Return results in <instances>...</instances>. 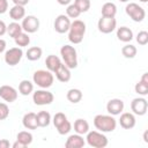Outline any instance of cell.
Returning <instances> with one entry per match:
<instances>
[{
  "instance_id": "cell-1",
  "label": "cell",
  "mask_w": 148,
  "mask_h": 148,
  "mask_svg": "<svg viewBox=\"0 0 148 148\" xmlns=\"http://www.w3.org/2000/svg\"><path fill=\"white\" fill-rule=\"evenodd\" d=\"M94 126L99 132H113L117 126V120L111 114H97L94 118Z\"/></svg>"
},
{
  "instance_id": "cell-2",
  "label": "cell",
  "mask_w": 148,
  "mask_h": 148,
  "mask_svg": "<svg viewBox=\"0 0 148 148\" xmlns=\"http://www.w3.org/2000/svg\"><path fill=\"white\" fill-rule=\"evenodd\" d=\"M68 39L73 44H80L83 40L86 34V23L81 20H74L71 22V27L68 29Z\"/></svg>"
},
{
  "instance_id": "cell-3",
  "label": "cell",
  "mask_w": 148,
  "mask_h": 148,
  "mask_svg": "<svg viewBox=\"0 0 148 148\" xmlns=\"http://www.w3.org/2000/svg\"><path fill=\"white\" fill-rule=\"evenodd\" d=\"M60 54L65 66H67L69 69H74L77 67V53L74 46L68 44L62 45L60 49Z\"/></svg>"
},
{
  "instance_id": "cell-4",
  "label": "cell",
  "mask_w": 148,
  "mask_h": 148,
  "mask_svg": "<svg viewBox=\"0 0 148 148\" xmlns=\"http://www.w3.org/2000/svg\"><path fill=\"white\" fill-rule=\"evenodd\" d=\"M32 80H34V83H36L42 89H47L53 84L54 76H53L52 72H50V71L38 69L34 73Z\"/></svg>"
},
{
  "instance_id": "cell-5",
  "label": "cell",
  "mask_w": 148,
  "mask_h": 148,
  "mask_svg": "<svg viewBox=\"0 0 148 148\" xmlns=\"http://www.w3.org/2000/svg\"><path fill=\"white\" fill-rule=\"evenodd\" d=\"M87 143L92 148H104L108 146V138L99 131H89L87 133Z\"/></svg>"
},
{
  "instance_id": "cell-6",
  "label": "cell",
  "mask_w": 148,
  "mask_h": 148,
  "mask_svg": "<svg viewBox=\"0 0 148 148\" xmlns=\"http://www.w3.org/2000/svg\"><path fill=\"white\" fill-rule=\"evenodd\" d=\"M52 121H53V125H54V127L57 128V131L60 135L68 134L72 130V125H71L69 120L67 119L66 114L62 113V112H57L53 116Z\"/></svg>"
},
{
  "instance_id": "cell-7",
  "label": "cell",
  "mask_w": 148,
  "mask_h": 148,
  "mask_svg": "<svg viewBox=\"0 0 148 148\" xmlns=\"http://www.w3.org/2000/svg\"><path fill=\"white\" fill-rule=\"evenodd\" d=\"M125 12L134 22H141L146 17L145 9L141 6H139L138 3H135V2L127 3L126 7H125Z\"/></svg>"
},
{
  "instance_id": "cell-8",
  "label": "cell",
  "mask_w": 148,
  "mask_h": 148,
  "mask_svg": "<svg viewBox=\"0 0 148 148\" xmlns=\"http://www.w3.org/2000/svg\"><path fill=\"white\" fill-rule=\"evenodd\" d=\"M53 99H54L53 94L46 89L36 90L32 95V101L36 105H49L53 102Z\"/></svg>"
},
{
  "instance_id": "cell-9",
  "label": "cell",
  "mask_w": 148,
  "mask_h": 148,
  "mask_svg": "<svg viewBox=\"0 0 148 148\" xmlns=\"http://www.w3.org/2000/svg\"><path fill=\"white\" fill-rule=\"evenodd\" d=\"M22 57H23V51H22L21 47H18V46L17 47H12V49L6 51L5 61L9 66H15L21 61Z\"/></svg>"
},
{
  "instance_id": "cell-10",
  "label": "cell",
  "mask_w": 148,
  "mask_h": 148,
  "mask_svg": "<svg viewBox=\"0 0 148 148\" xmlns=\"http://www.w3.org/2000/svg\"><path fill=\"white\" fill-rule=\"evenodd\" d=\"M22 29L27 34H34L39 29V20L34 15L24 16L22 20Z\"/></svg>"
},
{
  "instance_id": "cell-11",
  "label": "cell",
  "mask_w": 148,
  "mask_h": 148,
  "mask_svg": "<svg viewBox=\"0 0 148 148\" xmlns=\"http://www.w3.org/2000/svg\"><path fill=\"white\" fill-rule=\"evenodd\" d=\"M117 27V21L114 17H105L102 16L97 22V28L102 34H110Z\"/></svg>"
},
{
  "instance_id": "cell-12",
  "label": "cell",
  "mask_w": 148,
  "mask_h": 148,
  "mask_svg": "<svg viewBox=\"0 0 148 148\" xmlns=\"http://www.w3.org/2000/svg\"><path fill=\"white\" fill-rule=\"evenodd\" d=\"M148 102L143 97H136L131 102V110L136 116H145L147 113Z\"/></svg>"
},
{
  "instance_id": "cell-13",
  "label": "cell",
  "mask_w": 148,
  "mask_h": 148,
  "mask_svg": "<svg viewBox=\"0 0 148 148\" xmlns=\"http://www.w3.org/2000/svg\"><path fill=\"white\" fill-rule=\"evenodd\" d=\"M53 27H54V30L58 32V34H66L71 27V20L67 15L65 14H60L56 17L54 20V23H53Z\"/></svg>"
},
{
  "instance_id": "cell-14",
  "label": "cell",
  "mask_w": 148,
  "mask_h": 148,
  "mask_svg": "<svg viewBox=\"0 0 148 148\" xmlns=\"http://www.w3.org/2000/svg\"><path fill=\"white\" fill-rule=\"evenodd\" d=\"M0 97L8 103H13L17 98V90L12 86H1L0 87Z\"/></svg>"
},
{
  "instance_id": "cell-15",
  "label": "cell",
  "mask_w": 148,
  "mask_h": 148,
  "mask_svg": "<svg viewBox=\"0 0 148 148\" xmlns=\"http://www.w3.org/2000/svg\"><path fill=\"white\" fill-rule=\"evenodd\" d=\"M124 110V102L120 98H112L106 103V111L111 116L120 114Z\"/></svg>"
},
{
  "instance_id": "cell-16",
  "label": "cell",
  "mask_w": 148,
  "mask_h": 148,
  "mask_svg": "<svg viewBox=\"0 0 148 148\" xmlns=\"http://www.w3.org/2000/svg\"><path fill=\"white\" fill-rule=\"evenodd\" d=\"M119 124L125 130H131L135 126L136 124V119H135V116L131 112H124L120 114V118H119Z\"/></svg>"
},
{
  "instance_id": "cell-17",
  "label": "cell",
  "mask_w": 148,
  "mask_h": 148,
  "mask_svg": "<svg viewBox=\"0 0 148 148\" xmlns=\"http://www.w3.org/2000/svg\"><path fill=\"white\" fill-rule=\"evenodd\" d=\"M86 145V141L81 134H72L67 138L65 142L66 148H82Z\"/></svg>"
},
{
  "instance_id": "cell-18",
  "label": "cell",
  "mask_w": 148,
  "mask_h": 148,
  "mask_svg": "<svg viewBox=\"0 0 148 148\" xmlns=\"http://www.w3.org/2000/svg\"><path fill=\"white\" fill-rule=\"evenodd\" d=\"M54 74H56V77L60 81V82H68L69 80H71V76H72V74H71V69L67 67V66H65V64L64 62H61L60 65H59V67L53 72Z\"/></svg>"
},
{
  "instance_id": "cell-19",
  "label": "cell",
  "mask_w": 148,
  "mask_h": 148,
  "mask_svg": "<svg viewBox=\"0 0 148 148\" xmlns=\"http://www.w3.org/2000/svg\"><path fill=\"white\" fill-rule=\"evenodd\" d=\"M22 124L27 130H36L38 127L37 114L35 112H28L22 118Z\"/></svg>"
},
{
  "instance_id": "cell-20",
  "label": "cell",
  "mask_w": 148,
  "mask_h": 148,
  "mask_svg": "<svg viewBox=\"0 0 148 148\" xmlns=\"http://www.w3.org/2000/svg\"><path fill=\"white\" fill-rule=\"evenodd\" d=\"M117 37L120 42L128 43L133 39V31L127 27H120L117 29Z\"/></svg>"
},
{
  "instance_id": "cell-21",
  "label": "cell",
  "mask_w": 148,
  "mask_h": 148,
  "mask_svg": "<svg viewBox=\"0 0 148 148\" xmlns=\"http://www.w3.org/2000/svg\"><path fill=\"white\" fill-rule=\"evenodd\" d=\"M9 16L14 21L23 20V17L25 16V9H24V7L23 6H18V5H14L9 9Z\"/></svg>"
},
{
  "instance_id": "cell-22",
  "label": "cell",
  "mask_w": 148,
  "mask_h": 148,
  "mask_svg": "<svg viewBox=\"0 0 148 148\" xmlns=\"http://www.w3.org/2000/svg\"><path fill=\"white\" fill-rule=\"evenodd\" d=\"M74 131L77 133V134H87L89 132V124L86 119H82V118H79L74 121Z\"/></svg>"
},
{
  "instance_id": "cell-23",
  "label": "cell",
  "mask_w": 148,
  "mask_h": 148,
  "mask_svg": "<svg viewBox=\"0 0 148 148\" xmlns=\"http://www.w3.org/2000/svg\"><path fill=\"white\" fill-rule=\"evenodd\" d=\"M60 64H61L60 58L57 57V56H54V54H50V56H47L46 59H45V65H46V67H47V71H50V72H52V73L59 67Z\"/></svg>"
},
{
  "instance_id": "cell-24",
  "label": "cell",
  "mask_w": 148,
  "mask_h": 148,
  "mask_svg": "<svg viewBox=\"0 0 148 148\" xmlns=\"http://www.w3.org/2000/svg\"><path fill=\"white\" fill-rule=\"evenodd\" d=\"M101 13H102V16H105V17H114L116 14H117V6L113 2H105L102 6Z\"/></svg>"
},
{
  "instance_id": "cell-25",
  "label": "cell",
  "mask_w": 148,
  "mask_h": 148,
  "mask_svg": "<svg viewBox=\"0 0 148 148\" xmlns=\"http://www.w3.org/2000/svg\"><path fill=\"white\" fill-rule=\"evenodd\" d=\"M18 91L23 96H28L34 91V83L29 80H22L18 84Z\"/></svg>"
},
{
  "instance_id": "cell-26",
  "label": "cell",
  "mask_w": 148,
  "mask_h": 148,
  "mask_svg": "<svg viewBox=\"0 0 148 148\" xmlns=\"http://www.w3.org/2000/svg\"><path fill=\"white\" fill-rule=\"evenodd\" d=\"M37 114V123L38 127H46L51 123V114L47 111H39Z\"/></svg>"
},
{
  "instance_id": "cell-27",
  "label": "cell",
  "mask_w": 148,
  "mask_h": 148,
  "mask_svg": "<svg viewBox=\"0 0 148 148\" xmlns=\"http://www.w3.org/2000/svg\"><path fill=\"white\" fill-rule=\"evenodd\" d=\"M42 53H43V50L40 47L32 46V47H29L28 49V51L25 52V57L30 61H36V60H38L42 57Z\"/></svg>"
},
{
  "instance_id": "cell-28",
  "label": "cell",
  "mask_w": 148,
  "mask_h": 148,
  "mask_svg": "<svg viewBox=\"0 0 148 148\" xmlns=\"http://www.w3.org/2000/svg\"><path fill=\"white\" fill-rule=\"evenodd\" d=\"M22 31H23L22 25L20 23H17L16 21H14V22H12L7 25V32L12 38H16Z\"/></svg>"
},
{
  "instance_id": "cell-29",
  "label": "cell",
  "mask_w": 148,
  "mask_h": 148,
  "mask_svg": "<svg viewBox=\"0 0 148 148\" xmlns=\"http://www.w3.org/2000/svg\"><path fill=\"white\" fill-rule=\"evenodd\" d=\"M67 99L71 102V103H79L81 99H82V91L80 89H76V88H72L67 91V95H66Z\"/></svg>"
},
{
  "instance_id": "cell-30",
  "label": "cell",
  "mask_w": 148,
  "mask_h": 148,
  "mask_svg": "<svg viewBox=\"0 0 148 148\" xmlns=\"http://www.w3.org/2000/svg\"><path fill=\"white\" fill-rule=\"evenodd\" d=\"M16 140L20 141L21 143H23L27 147L32 142V134L30 132H28V131H21V132L17 133Z\"/></svg>"
},
{
  "instance_id": "cell-31",
  "label": "cell",
  "mask_w": 148,
  "mask_h": 148,
  "mask_svg": "<svg viewBox=\"0 0 148 148\" xmlns=\"http://www.w3.org/2000/svg\"><path fill=\"white\" fill-rule=\"evenodd\" d=\"M121 53H123V56H124L125 58H127V59H133V58L136 56L138 50H136V47H135L134 45H132V44H126V45H124V46L121 47Z\"/></svg>"
},
{
  "instance_id": "cell-32",
  "label": "cell",
  "mask_w": 148,
  "mask_h": 148,
  "mask_svg": "<svg viewBox=\"0 0 148 148\" xmlns=\"http://www.w3.org/2000/svg\"><path fill=\"white\" fill-rule=\"evenodd\" d=\"M14 40H15V44L18 47H24V46H28L30 44V37L24 31H22L16 38H14Z\"/></svg>"
},
{
  "instance_id": "cell-33",
  "label": "cell",
  "mask_w": 148,
  "mask_h": 148,
  "mask_svg": "<svg viewBox=\"0 0 148 148\" xmlns=\"http://www.w3.org/2000/svg\"><path fill=\"white\" fill-rule=\"evenodd\" d=\"M134 90H135V92H136L138 95H140V96H146V95H148V83L140 80V81L135 84Z\"/></svg>"
},
{
  "instance_id": "cell-34",
  "label": "cell",
  "mask_w": 148,
  "mask_h": 148,
  "mask_svg": "<svg viewBox=\"0 0 148 148\" xmlns=\"http://www.w3.org/2000/svg\"><path fill=\"white\" fill-rule=\"evenodd\" d=\"M81 12L79 10V8L74 5V3H69L66 8V15L69 17V18H77L80 16Z\"/></svg>"
},
{
  "instance_id": "cell-35",
  "label": "cell",
  "mask_w": 148,
  "mask_h": 148,
  "mask_svg": "<svg viewBox=\"0 0 148 148\" xmlns=\"http://www.w3.org/2000/svg\"><path fill=\"white\" fill-rule=\"evenodd\" d=\"M74 5L81 13H86L90 8V0H74Z\"/></svg>"
},
{
  "instance_id": "cell-36",
  "label": "cell",
  "mask_w": 148,
  "mask_h": 148,
  "mask_svg": "<svg viewBox=\"0 0 148 148\" xmlns=\"http://www.w3.org/2000/svg\"><path fill=\"white\" fill-rule=\"evenodd\" d=\"M136 42L139 45H147L148 43V32L146 30H141L136 35Z\"/></svg>"
},
{
  "instance_id": "cell-37",
  "label": "cell",
  "mask_w": 148,
  "mask_h": 148,
  "mask_svg": "<svg viewBox=\"0 0 148 148\" xmlns=\"http://www.w3.org/2000/svg\"><path fill=\"white\" fill-rule=\"evenodd\" d=\"M9 116V109L6 103H0V120H5Z\"/></svg>"
},
{
  "instance_id": "cell-38",
  "label": "cell",
  "mask_w": 148,
  "mask_h": 148,
  "mask_svg": "<svg viewBox=\"0 0 148 148\" xmlns=\"http://www.w3.org/2000/svg\"><path fill=\"white\" fill-rule=\"evenodd\" d=\"M8 9V1L7 0H0V14H5Z\"/></svg>"
},
{
  "instance_id": "cell-39",
  "label": "cell",
  "mask_w": 148,
  "mask_h": 148,
  "mask_svg": "<svg viewBox=\"0 0 148 148\" xmlns=\"http://www.w3.org/2000/svg\"><path fill=\"white\" fill-rule=\"evenodd\" d=\"M6 32H7V25H6V23L3 21L0 20V37L3 36Z\"/></svg>"
},
{
  "instance_id": "cell-40",
  "label": "cell",
  "mask_w": 148,
  "mask_h": 148,
  "mask_svg": "<svg viewBox=\"0 0 148 148\" xmlns=\"http://www.w3.org/2000/svg\"><path fill=\"white\" fill-rule=\"evenodd\" d=\"M10 143L7 139H1L0 140V148H9Z\"/></svg>"
},
{
  "instance_id": "cell-41",
  "label": "cell",
  "mask_w": 148,
  "mask_h": 148,
  "mask_svg": "<svg viewBox=\"0 0 148 148\" xmlns=\"http://www.w3.org/2000/svg\"><path fill=\"white\" fill-rule=\"evenodd\" d=\"M13 2H14V5H18V6H25V5H28L29 3V0H13Z\"/></svg>"
},
{
  "instance_id": "cell-42",
  "label": "cell",
  "mask_w": 148,
  "mask_h": 148,
  "mask_svg": "<svg viewBox=\"0 0 148 148\" xmlns=\"http://www.w3.org/2000/svg\"><path fill=\"white\" fill-rule=\"evenodd\" d=\"M13 148H25V146L23 145V143H21L20 141H15L14 143H13Z\"/></svg>"
},
{
  "instance_id": "cell-43",
  "label": "cell",
  "mask_w": 148,
  "mask_h": 148,
  "mask_svg": "<svg viewBox=\"0 0 148 148\" xmlns=\"http://www.w3.org/2000/svg\"><path fill=\"white\" fill-rule=\"evenodd\" d=\"M6 49V42L3 39H0V53H2Z\"/></svg>"
},
{
  "instance_id": "cell-44",
  "label": "cell",
  "mask_w": 148,
  "mask_h": 148,
  "mask_svg": "<svg viewBox=\"0 0 148 148\" xmlns=\"http://www.w3.org/2000/svg\"><path fill=\"white\" fill-rule=\"evenodd\" d=\"M59 5H62V6H68L71 3L72 0H57Z\"/></svg>"
},
{
  "instance_id": "cell-45",
  "label": "cell",
  "mask_w": 148,
  "mask_h": 148,
  "mask_svg": "<svg viewBox=\"0 0 148 148\" xmlns=\"http://www.w3.org/2000/svg\"><path fill=\"white\" fill-rule=\"evenodd\" d=\"M147 133H148V131H145V133H143V141H145V142H148V139H147Z\"/></svg>"
},
{
  "instance_id": "cell-46",
  "label": "cell",
  "mask_w": 148,
  "mask_h": 148,
  "mask_svg": "<svg viewBox=\"0 0 148 148\" xmlns=\"http://www.w3.org/2000/svg\"><path fill=\"white\" fill-rule=\"evenodd\" d=\"M119 1H120V2H128L130 0H119Z\"/></svg>"
},
{
  "instance_id": "cell-47",
  "label": "cell",
  "mask_w": 148,
  "mask_h": 148,
  "mask_svg": "<svg viewBox=\"0 0 148 148\" xmlns=\"http://www.w3.org/2000/svg\"><path fill=\"white\" fill-rule=\"evenodd\" d=\"M139 1H140V2H143V3H145V2H147L148 0H139Z\"/></svg>"
}]
</instances>
